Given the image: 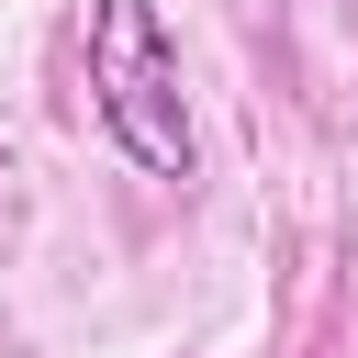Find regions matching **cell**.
Listing matches in <instances>:
<instances>
[{
  "mask_svg": "<svg viewBox=\"0 0 358 358\" xmlns=\"http://www.w3.org/2000/svg\"><path fill=\"white\" fill-rule=\"evenodd\" d=\"M90 112L145 179H190V90L157 0H90Z\"/></svg>",
  "mask_w": 358,
  "mask_h": 358,
  "instance_id": "obj_1",
  "label": "cell"
}]
</instances>
